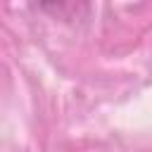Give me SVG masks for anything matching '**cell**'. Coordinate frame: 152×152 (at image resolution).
I'll return each mask as SVG.
<instances>
[]
</instances>
